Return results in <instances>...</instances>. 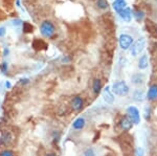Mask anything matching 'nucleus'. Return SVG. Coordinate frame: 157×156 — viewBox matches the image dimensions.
<instances>
[{"mask_svg": "<svg viewBox=\"0 0 157 156\" xmlns=\"http://www.w3.org/2000/svg\"><path fill=\"white\" fill-rule=\"evenodd\" d=\"M56 32L54 23L49 20H45L40 24V34L45 38H52Z\"/></svg>", "mask_w": 157, "mask_h": 156, "instance_id": "f257e3e1", "label": "nucleus"}, {"mask_svg": "<svg viewBox=\"0 0 157 156\" xmlns=\"http://www.w3.org/2000/svg\"><path fill=\"white\" fill-rule=\"evenodd\" d=\"M16 4L18 7H21V6H20V0H16Z\"/></svg>", "mask_w": 157, "mask_h": 156, "instance_id": "c756f323", "label": "nucleus"}, {"mask_svg": "<svg viewBox=\"0 0 157 156\" xmlns=\"http://www.w3.org/2000/svg\"><path fill=\"white\" fill-rule=\"evenodd\" d=\"M102 93H103L104 100H105V102L107 103V104H112V103L114 102V94H113L112 90H111V88L109 86L104 88Z\"/></svg>", "mask_w": 157, "mask_h": 156, "instance_id": "423d86ee", "label": "nucleus"}, {"mask_svg": "<svg viewBox=\"0 0 157 156\" xmlns=\"http://www.w3.org/2000/svg\"><path fill=\"white\" fill-rule=\"evenodd\" d=\"M0 156H15V154H14L13 151L6 149V150H3V151L0 152Z\"/></svg>", "mask_w": 157, "mask_h": 156, "instance_id": "4be33fe9", "label": "nucleus"}, {"mask_svg": "<svg viewBox=\"0 0 157 156\" xmlns=\"http://www.w3.org/2000/svg\"><path fill=\"white\" fill-rule=\"evenodd\" d=\"M29 79H21L20 80V84H22V85H26V84H29Z\"/></svg>", "mask_w": 157, "mask_h": 156, "instance_id": "bb28decb", "label": "nucleus"}, {"mask_svg": "<svg viewBox=\"0 0 157 156\" xmlns=\"http://www.w3.org/2000/svg\"><path fill=\"white\" fill-rule=\"evenodd\" d=\"M9 52H10L9 48H4V50H3V57H6L7 55H9Z\"/></svg>", "mask_w": 157, "mask_h": 156, "instance_id": "c85d7f7f", "label": "nucleus"}, {"mask_svg": "<svg viewBox=\"0 0 157 156\" xmlns=\"http://www.w3.org/2000/svg\"><path fill=\"white\" fill-rule=\"evenodd\" d=\"M0 106H1V100H0Z\"/></svg>", "mask_w": 157, "mask_h": 156, "instance_id": "2f4dec72", "label": "nucleus"}, {"mask_svg": "<svg viewBox=\"0 0 157 156\" xmlns=\"http://www.w3.org/2000/svg\"><path fill=\"white\" fill-rule=\"evenodd\" d=\"M127 115L129 116V119L132 120L133 124L138 125L139 123H140V113H139V110L136 107H134V106L128 107Z\"/></svg>", "mask_w": 157, "mask_h": 156, "instance_id": "39448f33", "label": "nucleus"}, {"mask_svg": "<svg viewBox=\"0 0 157 156\" xmlns=\"http://www.w3.org/2000/svg\"><path fill=\"white\" fill-rule=\"evenodd\" d=\"M112 6L115 12L120 13L121 11H123L124 9L127 7V2H126V0H114Z\"/></svg>", "mask_w": 157, "mask_h": 156, "instance_id": "9d476101", "label": "nucleus"}, {"mask_svg": "<svg viewBox=\"0 0 157 156\" xmlns=\"http://www.w3.org/2000/svg\"><path fill=\"white\" fill-rule=\"evenodd\" d=\"M6 34V26H0V38L4 37Z\"/></svg>", "mask_w": 157, "mask_h": 156, "instance_id": "a878e982", "label": "nucleus"}, {"mask_svg": "<svg viewBox=\"0 0 157 156\" xmlns=\"http://www.w3.org/2000/svg\"><path fill=\"white\" fill-rule=\"evenodd\" d=\"M149 66V60H148V56L146 54H144L143 56L139 58L138 60V68L140 70L146 69L147 67Z\"/></svg>", "mask_w": 157, "mask_h": 156, "instance_id": "ddd939ff", "label": "nucleus"}, {"mask_svg": "<svg viewBox=\"0 0 157 156\" xmlns=\"http://www.w3.org/2000/svg\"><path fill=\"white\" fill-rule=\"evenodd\" d=\"M144 81V77L141 74H134L132 77V83L135 85H139L141 84Z\"/></svg>", "mask_w": 157, "mask_h": 156, "instance_id": "a211bd4d", "label": "nucleus"}, {"mask_svg": "<svg viewBox=\"0 0 157 156\" xmlns=\"http://www.w3.org/2000/svg\"><path fill=\"white\" fill-rule=\"evenodd\" d=\"M118 15H120L121 18L126 22H130L131 19H132V12H131L130 7H128V6L118 13Z\"/></svg>", "mask_w": 157, "mask_h": 156, "instance_id": "6e6552de", "label": "nucleus"}, {"mask_svg": "<svg viewBox=\"0 0 157 156\" xmlns=\"http://www.w3.org/2000/svg\"><path fill=\"white\" fill-rule=\"evenodd\" d=\"M83 156H95V152H94V150H93L92 148H88V149H86L84 151Z\"/></svg>", "mask_w": 157, "mask_h": 156, "instance_id": "412c9836", "label": "nucleus"}, {"mask_svg": "<svg viewBox=\"0 0 157 156\" xmlns=\"http://www.w3.org/2000/svg\"><path fill=\"white\" fill-rule=\"evenodd\" d=\"M146 47V39L144 37L138 38L135 42L132 44V46L130 47V52L131 56L133 57H137L143 52V50L145 49Z\"/></svg>", "mask_w": 157, "mask_h": 156, "instance_id": "7ed1b4c3", "label": "nucleus"}, {"mask_svg": "<svg viewBox=\"0 0 157 156\" xmlns=\"http://www.w3.org/2000/svg\"><path fill=\"white\" fill-rule=\"evenodd\" d=\"M0 70H1L2 74H6L7 70H9V64H7V62H2L0 64Z\"/></svg>", "mask_w": 157, "mask_h": 156, "instance_id": "aec40b11", "label": "nucleus"}, {"mask_svg": "<svg viewBox=\"0 0 157 156\" xmlns=\"http://www.w3.org/2000/svg\"><path fill=\"white\" fill-rule=\"evenodd\" d=\"M133 97H134V100L137 101V102H143L147 97L145 95V93H144L143 90H136L133 94Z\"/></svg>", "mask_w": 157, "mask_h": 156, "instance_id": "dca6fc26", "label": "nucleus"}, {"mask_svg": "<svg viewBox=\"0 0 157 156\" xmlns=\"http://www.w3.org/2000/svg\"><path fill=\"white\" fill-rule=\"evenodd\" d=\"M4 86H6V89H10V88L12 87V84H11V82L10 81H6V83H4Z\"/></svg>", "mask_w": 157, "mask_h": 156, "instance_id": "cd10ccee", "label": "nucleus"}, {"mask_svg": "<svg viewBox=\"0 0 157 156\" xmlns=\"http://www.w3.org/2000/svg\"><path fill=\"white\" fill-rule=\"evenodd\" d=\"M83 105H84V100H83V97H80V95H75L71 102L72 109L75 110V111H80L83 108Z\"/></svg>", "mask_w": 157, "mask_h": 156, "instance_id": "0eeeda50", "label": "nucleus"}, {"mask_svg": "<svg viewBox=\"0 0 157 156\" xmlns=\"http://www.w3.org/2000/svg\"><path fill=\"white\" fill-rule=\"evenodd\" d=\"M97 6H98V9L106 10L108 7V2L106 0H97Z\"/></svg>", "mask_w": 157, "mask_h": 156, "instance_id": "6ab92c4d", "label": "nucleus"}, {"mask_svg": "<svg viewBox=\"0 0 157 156\" xmlns=\"http://www.w3.org/2000/svg\"><path fill=\"white\" fill-rule=\"evenodd\" d=\"M120 125H121V129H124L125 131H129V130H130L131 128H132L133 123H132V120L129 119L128 115H126V116H124L123 119L121 120Z\"/></svg>", "mask_w": 157, "mask_h": 156, "instance_id": "1a4fd4ad", "label": "nucleus"}, {"mask_svg": "<svg viewBox=\"0 0 157 156\" xmlns=\"http://www.w3.org/2000/svg\"><path fill=\"white\" fill-rule=\"evenodd\" d=\"M145 155V152H144V149L140 147H138L136 149V156H144Z\"/></svg>", "mask_w": 157, "mask_h": 156, "instance_id": "b1692460", "label": "nucleus"}, {"mask_svg": "<svg viewBox=\"0 0 157 156\" xmlns=\"http://www.w3.org/2000/svg\"><path fill=\"white\" fill-rule=\"evenodd\" d=\"M0 142H1V144H3L4 146H7L10 145L11 143L13 142V136L12 134L10 132H6L2 134L1 138H0Z\"/></svg>", "mask_w": 157, "mask_h": 156, "instance_id": "4468645a", "label": "nucleus"}, {"mask_svg": "<svg viewBox=\"0 0 157 156\" xmlns=\"http://www.w3.org/2000/svg\"><path fill=\"white\" fill-rule=\"evenodd\" d=\"M145 114H146V120L150 119V114H151V108L150 107H146L145 109Z\"/></svg>", "mask_w": 157, "mask_h": 156, "instance_id": "393cba45", "label": "nucleus"}, {"mask_svg": "<svg viewBox=\"0 0 157 156\" xmlns=\"http://www.w3.org/2000/svg\"><path fill=\"white\" fill-rule=\"evenodd\" d=\"M132 14H133V17L137 20V21H141V20L144 19V17H145V13L143 11H140V10H133Z\"/></svg>", "mask_w": 157, "mask_h": 156, "instance_id": "f3484780", "label": "nucleus"}, {"mask_svg": "<svg viewBox=\"0 0 157 156\" xmlns=\"http://www.w3.org/2000/svg\"><path fill=\"white\" fill-rule=\"evenodd\" d=\"M111 90H112L113 94L120 95V97H126L129 93V91H130L129 86L125 81H117L113 83L112 89Z\"/></svg>", "mask_w": 157, "mask_h": 156, "instance_id": "f03ea898", "label": "nucleus"}, {"mask_svg": "<svg viewBox=\"0 0 157 156\" xmlns=\"http://www.w3.org/2000/svg\"><path fill=\"white\" fill-rule=\"evenodd\" d=\"M147 99L149 101L157 100V85H152V86L149 88L148 93H147Z\"/></svg>", "mask_w": 157, "mask_h": 156, "instance_id": "9b49d317", "label": "nucleus"}, {"mask_svg": "<svg viewBox=\"0 0 157 156\" xmlns=\"http://www.w3.org/2000/svg\"><path fill=\"white\" fill-rule=\"evenodd\" d=\"M92 89H93V92H94L95 94H98L101 91H102V82H101V80H98V79L93 80Z\"/></svg>", "mask_w": 157, "mask_h": 156, "instance_id": "2eb2a0df", "label": "nucleus"}, {"mask_svg": "<svg viewBox=\"0 0 157 156\" xmlns=\"http://www.w3.org/2000/svg\"><path fill=\"white\" fill-rule=\"evenodd\" d=\"M86 125V120L84 117H78L75 122L72 123V128L75 130H82Z\"/></svg>", "mask_w": 157, "mask_h": 156, "instance_id": "f8f14e48", "label": "nucleus"}, {"mask_svg": "<svg viewBox=\"0 0 157 156\" xmlns=\"http://www.w3.org/2000/svg\"><path fill=\"white\" fill-rule=\"evenodd\" d=\"M45 156H57V155L54 154V153H48V154H46Z\"/></svg>", "mask_w": 157, "mask_h": 156, "instance_id": "7c9ffc66", "label": "nucleus"}, {"mask_svg": "<svg viewBox=\"0 0 157 156\" xmlns=\"http://www.w3.org/2000/svg\"><path fill=\"white\" fill-rule=\"evenodd\" d=\"M118 44L123 50H127L132 46L133 44V38L132 36L128 34H121L118 38Z\"/></svg>", "mask_w": 157, "mask_h": 156, "instance_id": "20e7f679", "label": "nucleus"}, {"mask_svg": "<svg viewBox=\"0 0 157 156\" xmlns=\"http://www.w3.org/2000/svg\"><path fill=\"white\" fill-rule=\"evenodd\" d=\"M12 24L14 25V26H19V25H21L22 24V20H20V19H14V20H12Z\"/></svg>", "mask_w": 157, "mask_h": 156, "instance_id": "5701e85b", "label": "nucleus"}]
</instances>
